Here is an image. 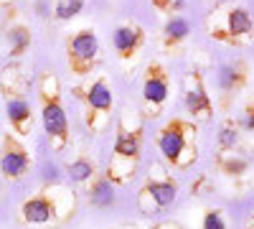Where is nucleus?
<instances>
[{
	"label": "nucleus",
	"mask_w": 254,
	"mask_h": 229,
	"mask_svg": "<svg viewBox=\"0 0 254 229\" xmlns=\"http://www.w3.org/2000/svg\"><path fill=\"white\" fill-rule=\"evenodd\" d=\"M196 135L198 128L193 120L186 117H173L168 120L163 128L158 130V151L163 155L165 165H173L178 171H186L196 163L198 158V145H196Z\"/></svg>",
	"instance_id": "obj_1"
},
{
	"label": "nucleus",
	"mask_w": 254,
	"mask_h": 229,
	"mask_svg": "<svg viewBox=\"0 0 254 229\" xmlns=\"http://www.w3.org/2000/svg\"><path fill=\"white\" fill-rule=\"evenodd\" d=\"M140 153H142V120L137 115H122L117 122L107 178L112 183H127L130 176L135 173Z\"/></svg>",
	"instance_id": "obj_2"
},
{
	"label": "nucleus",
	"mask_w": 254,
	"mask_h": 229,
	"mask_svg": "<svg viewBox=\"0 0 254 229\" xmlns=\"http://www.w3.org/2000/svg\"><path fill=\"white\" fill-rule=\"evenodd\" d=\"M38 102H41V122L49 135L51 148L59 153L69 143V117L61 102V87L59 79L51 72H44L38 76Z\"/></svg>",
	"instance_id": "obj_3"
},
{
	"label": "nucleus",
	"mask_w": 254,
	"mask_h": 229,
	"mask_svg": "<svg viewBox=\"0 0 254 229\" xmlns=\"http://www.w3.org/2000/svg\"><path fill=\"white\" fill-rule=\"evenodd\" d=\"M178 199V183L176 178L165 171V165L153 163L150 171H147L145 186L140 189L137 196V206L145 217H155L160 212H168Z\"/></svg>",
	"instance_id": "obj_4"
},
{
	"label": "nucleus",
	"mask_w": 254,
	"mask_h": 229,
	"mask_svg": "<svg viewBox=\"0 0 254 229\" xmlns=\"http://www.w3.org/2000/svg\"><path fill=\"white\" fill-rule=\"evenodd\" d=\"M66 196H69L66 189H54V191H44V194L26 199L20 204V222L31 224V227L59 224L64 214L71 212V209H61V199H66Z\"/></svg>",
	"instance_id": "obj_5"
},
{
	"label": "nucleus",
	"mask_w": 254,
	"mask_h": 229,
	"mask_svg": "<svg viewBox=\"0 0 254 229\" xmlns=\"http://www.w3.org/2000/svg\"><path fill=\"white\" fill-rule=\"evenodd\" d=\"M84 105H87V122H89V130L94 135L104 133L110 125V117H112V107H115V94H112V87L110 81L99 76L94 79L92 84L84 89Z\"/></svg>",
	"instance_id": "obj_6"
},
{
	"label": "nucleus",
	"mask_w": 254,
	"mask_h": 229,
	"mask_svg": "<svg viewBox=\"0 0 254 229\" xmlns=\"http://www.w3.org/2000/svg\"><path fill=\"white\" fill-rule=\"evenodd\" d=\"M66 59L74 74L87 76L99 61V38L92 28H81L66 41Z\"/></svg>",
	"instance_id": "obj_7"
},
{
	"label": "nucleus",
	"mask_w": 254,
	"mask_h": 229,
	"mask_svg": "<svg viewBox=\"0 0 254 229\" xmlns=\"http://www.w3.org/2000/svg\"><path fill=\"white\" fill-rule=\"evenodd\" d=\"M171 94V76L163 64H150L142 81V110L145 117H158Z\"/></svg>",
	"instance_id": "obj_8"
},
{
	"label": "nucleus",
	"mask_w": 254,
	"mask_h": 229,
	"mask_svg": "<svg viewBox=\"0 0 254 229\" xmlns=\"http://www.w3.org/2000/svg\"><path fill=\"white\" fill-rule=\"evenodd\" d=\"M211 38L224 41V44H249L254 36V18L244 5H229L224 13V28L208 31Z\"/></svg>",
	"instance_id": "obj_9"
},
{
	"label": "nucleus",
	"mask_w": 254,
	"mask_h": 229,
	"mask_svg": "<svg viewBox=\"0 0 254 229\" xmlns=\"http://www.w3.org/2000/svg\"><path fill=\"white\" fill-rule=\"evenodd\" d=\"M183 107L193 122L196 120L206 122L214 115V102H211V94L206 92L201 72H196V69L183 76Z\"/></svg>",
	"instance_id": "obj_10"
},
{
	"label": "nucleus",
	"mask_w": 254,
	"mask_h": 229,
	"mask_svg": "<svg viewBox=\"0 0 254 229\" xmlns=\"http://www.w3.org/2000/svg\"><path fill=\"white\" fill-rule=\"evenodd\" d=\"M31 168V155L13 135H5L3 140V153H0V173L10 181L23 178Z\"/></svg>",
	"instance_id": "obj_11"
},
{
	"label": "nucleus",
	"mask_w": 254,
	"mask_h": 229,
	"mask_svg": "<svg viewBox=\"0 0 254 229\" xmlns=\"http://www.w3.org/2000/svg\"><path fill=\"white\" fill-rule=\"evenodd\" d=\"M142 44H145V31L137 23H122L112 33V46H115V51L122 61L135 59L140 54Z\"/></svg>",
	"instance_id": "obj_12"
},
{
	"label": "nucleus",
	"mask_w": 254,
	"mask_h": 229,
	"mask_svg": "<svg viewBox=\"0 0 254 229\" xmlns=\"http://www.w3.org/2000/svg\"><path fill=\"white\" fill-rule=\"evenodd\" d=\"M247 64L244 61H226L219 67L216 81H219V92L224 94V99H231L242 92V87L247 84Z\"/></svg>",
	"instance_id": "obj_13"
},
{
	"label": "nucleus",
	"mask_w": 254,
	"mask_h": 229,
	"mask_svg": "<svg viewBox=\"0 0 254 229\" xmlns=\"http://www.w3.org/2000/svg\"><path fill=\"white\" fill-rule=\"evenodd\" d=\"M5 115H8V122L15 130V135H31V130H33V110H31L26 97H20V94L8 97L5 99Z\"/></svg>",
	"instance_id": "obj_14"
},
{
	"label": "nucleus",
	"mask_w": 254,
	"mask_h": 229,
	"mask_svg": "<svg viewBox=\"0 0 254 229\" xmlns=\"http://www.w3.org/2000/svg\"><path fill=\"white\" fill-rule=\"evenodd\" d=\"M188 33H190V23L183 18V15H168V20H165V26H163V44H165V49H176V46H181L183 41L188 38Z\"/></svg>",
	"instance_id": "obj_15"
},
{
	"label": "nucleus",
	"mask_w": 254,
	"mask_h": 229,
	"mask_svg": "<svg viewBox=\"0 0 254 229\" xmlns=\"http://www.w3.org/2000/svg\"><path fill=\"white\" fill-rule=\"evenodd\" d=\"M89 204L99 206V209H107L115 204V183L107 176H97L89 186Z\"/></svg>",
	"instance_id": "obj_16"
},
{
	"label": "nucleus",
	"mask_w": 254,
	"mask_h": 229,
	"mask_svg": "<svg viewBox=\"0 0 254 229\" xmlns=\"http://www.w3.org/2000/svg\"><path fill=\"white\" fill-rule=\"evenodd\" d=\"M219 171L224 173V176H229V178H239V176H244L247 173V168H249V160L244 158V155H239L237 151H226V153H219Z\"/></svg>",
	"instance_id": "obj_17"
},
{
	"label": "nucleus",
	"mask_w": 254,
	"mask_h": 229,
	"mask_svg": "<svg viewBox=\"0 0 254 229\" xmlns=\"http://www.w3.org/2000/svg\"><path fill=\"white\" fill-rule=\"evenodd\" d=\"M69 176H71L74 183H89V181L97 178V165L89 158H76L69 165Z\"/></svg>",
	"instance_id": "obj_18"
},
{
	"label": "nucleus",
	"mask_w": 254,
	"mask_h": 229,
	"mask_svg": "<svg viewBox=\"0 0 254 229\" xmlns=\"http://www.w3.org/2000/svg\"><path fill=\"white\" fill-rule=\"evenodd\" d=\"M239 128H237V122H231V120H226L221 128H219V153H226V151H237L239 148Z\"/></svg>",
	"instance_id": "obj_19"
},
{
	"label": "nucleus",
	"mask_w": 254,
	"mask_h": 229,
	"mask_svg": "<svg viewBox=\"0 0 254 229\" xmlns=\"http://www.w3.org/2000/svg\"><path fill=\"white\" fill-rule=\"evenodd\" d=\"M8 41H10V54L13 56H20V54L28 49V44H31V33L23 26H15V28L8 31Z\"/></svg>",
	"instance_id": "obj_20"
},
{
	"label": "nucleus",
	"mask_w": 254,
	"mask_h": 229,
	"mask_svg": "<svg viewBox=\"0 0 254 229\" xmlns=\"http://www.w3.org/2000/svg\"><path fill=\"white\" fill-rule=\"evenodd\" d=\"M81 8H84V0H56L54 15L56 20H71L81 13Z\"/></svg>",
	"instance_id": "obj_21"
},
{
	"label": "nucleus",
	"mask_w": 254,
	"mask_h": 229,
	"mask_svg": "<svg viewBox=\"0 0 254 229\" xmlns=\"http://www.w3.org/2000/svg\"><path fill=\"white\" fill-rule=\"evenodd\" d=\"M237 128H239L242 133L254 135V102H249V105L242 107V112L237 115Z\"/></svg>",
	"instance_id": "obj_22"
},
{
	"label": "nucleus",
	"mask_w": 254,
	"mask_h": 229,
	"mask_svg": "<svg viewBox=\"0 0 254 229\" xmlns=\"http://www.w3.org/2000/svg\"><path fill=\"white\" fill-rule=\"evenodd\" d=\"M201 229H229V227H226V219H224V214L219 209H208L203 214Z\"/></svg>",
	"instance_id": "obj_23"
},
{
	"label": "nucleus",
	"mask_w": 254,
	"mask_h": 229,
	"mask_svg": "<svg viewBox=\"0 0 254 229\" xmlns=\"http://www.w3.org/2000/svg\"><path fill=\"white\" fill-rule=\"evenodd\" d=\"M153 8H158L160 13H168V15H176L183 5H186V0H150Z\"/></svg>",
	"instance_id": "obj_24"
},
{
	"label": "nucleus",
	"mask_w": 254,
	"mask_h": 229,
	"mask_svg": "<svg viewBox=\"0 0 254 229\" xmlns=\"http://www.w3.org/2000/svg\"><path fill=\"white\" fill-rule=\"evenodd\" d=\"M147 229H181L176 222H158V224H150Z\"/></svg>",
	"instance_id": "obj_25"
},
{
	"label": "nucleus",
	"mask_w": 254,
	"mask_h": 229,
	"mask_svg": "<svg viewBox=\"0 0 254 229\" xmlns=\"http://www.w3.org/2000/svg\"><path fill=\"white\" fill-rule=\"evenodd\" d=\"M247 229H254V214H252V219H249V227Z\"/></svg>",
	"instance_id": "obj_26"
}]
</instances>
